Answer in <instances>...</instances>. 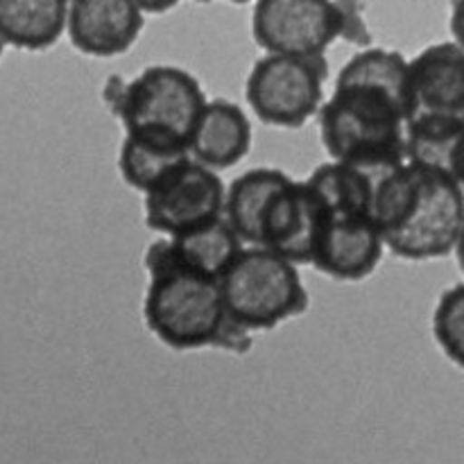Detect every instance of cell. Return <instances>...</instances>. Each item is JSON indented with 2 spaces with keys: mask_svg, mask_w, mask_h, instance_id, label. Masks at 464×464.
Returning <instances> with one entry per match:
<instances>
[{
  "mask_svg": "<svg viewBox=\"0 0 464 464\" xmlns=\"http://www.w3.org/2000/svg\"><path fill=\"white\" fill-rule=\"evenodd\" d=\"M195 3H202V5H207V3H211V0H195Z\"/></svg>",
  "mask_w": 464,
  "mask_h": 464,
  "instance_id": "484cf974",
  "label": "cell"
},
{
  "mask_svg": "<svg viewBox=\"0 0 464 464\" xmlns=\"http://www.w3.org/2000/svg\"><path fill=\"white\" fill-rule=\"evenodd\" d=\"M451 175L456 177L458 181H460V186L464 188V136L460 140V145H458V152H456V159H453V168H451Z\"/></svg>",
  "mask_w": 464,
  "mask_h": 464,
  "instance_id": "7402d4cb",
  "label": "cell"
},
{
  "mask_svg": "<svg viewBox=\"0 0 464 464\" xmlns=\"http://www.w3.org/2000/svg\"><path fill=\"white\" fill-rule=\"evenodd\" d=\"M243 249L245 243L222 216L208 225L154 240L145 252L143 266L148 272L177 267L220 281Z\"/></svg>",
  "mask_w": 464,
  "mask_h": 464,
  "instance_id": "8fae6325",
  "label": "cell"
},
{
  "mask_svg": "<svg viewBox=\"0 0 464 464\" xmlns=\"http://www.w3.org/2000/svg\"><path fill=\"white\" fill-rule=\"evenodd\" d=\"M372 213L394 256L435 261L456 252L464 227V188L449 172L403 161L376 175Z\"/></svg>",
  "mask_w": 464,
  "mask_h": 464,
  "instance_id": "7a4b0ae2",
  "label": "cell"
},
{
  "mask_svg": "<svg viewBox=\"0 0 464 464\" xmlns=\"http://www.w3.org/2000/svg\"><path fill=\"white\" fill-rule=\"evenodd\" d=\"M125 131H154L188 143L207 104L202 84L179 66H148L109 98Z\"/></svg>",
  "mask_w": 464,
  "mask_h": 464,
  "instance_id": "5b68a950",
  "label": "cell"
},
{
  "mask_svg": "<svg viewBox=\"0 0 464 464\" xmlns=\"http://www.w3.org/2000/svg\"><path fill=\"white\" fill-rule=\"evenodd\" d=\"M383 252V236L372 213L324 211L311 266L329 279L362 281L379 267Z\"/></svg>",
  "mask_w": 464,
  "mask_h": 464,
  "instance_id": "9c48e42d",
  "label": "cell"
},
{
  "mask_svg": "<svg viewBox=\"0 0 464 464\" xmlns=\"http://www.w3.org/2000/svg\"><path fill=\"white\" fill-rule=\"evenodd\" d=\"M464 136V118L456 116H421L406 122V157L408 161L438 168L451 175L453 159Z\"/></svg>",
  "mask_w": 464,
  "mask_h": 464,
  "instance_id": "ac0fdd59",
  "label": "cell"
},
{
  "mask_svg": "<svg viewBox=\"0 0 464 464\" xmlns=\"http://www.w3.org/2000/svg\"><path fill=\"white\" fill-rule=\"evenodd\" d=\"M433 338L444 356L464 370V284L440 295L433 311Z\"/></svg>",
  "mask_w": 464,
  "mask_h": 464,
  "instance_id": "d6986e66",
  "label": "cell"
},
{
  "mask_svg": "<svg viewBox=\"0 0 464 464\" xmlns=\"http://www.w3.org/2000/svg\"><path fill=\"white\" fill-rule=\"evenodd\" d=\"M411 62L397 50L362 48L340 68L320 107V139L334 161L381 175L406 157Z\"/></svg>",
  "mask_w": 464,
  "mask_h": 464,
  "instance_id": "6da1fadb",
  "label": "cell"
},
{
  "mask_svg": "<svg viewBox=\"0 0 464 464\" xmlns=\"http://www.w3.org/2000/svg\"><path fill=\"white\" fill-rule=\"evenodd\" d=\"M145 14L134 0H71L66 34L77 53L118 57L140 36Z\"/></svg>",
  "mask_w": 464,
  "mask_h": 464,
  "instance_id": "7c38bea8",
  "label": "cell"
},
{
  "mask_svg": "<svg viewBox=\"0 0 464 464\" xmlns=\"http://www.w3.org/2000/svg\"><path fill=\"white\" fill-rule=\"evenodd\" d=\"M143 198L145 225L161 236H175L225 216L227 188L216 170L190 157Z\"/></svg>",
  "mask_w": 464,
  "mask_h": 464,
  "instance_id": "ba28073f",
  "label": "cell"
},
{
  "mask_svg": "<svg viewBox=\"0 0 464 464\" xmlns=\"http://www.w3.org/2000/svg\"><path fill=\"white\" fill-rule=\"evenodd\" d=\"M252 150V122L240 104L227 98L207 100L190 134V157L220 172L243 161Z\"/></svg>",
  "mask_w": 464,
  "mask_h": 464,
  "instance_id": "5bb4252c",
  "label": "cell"
},
{
  "mask_svg": "<svg viewBox=\"0 0 464 464\" xmlns=\"http://www.w3.org/2000/svg\"><path fill=\"white\" fill-rule=\"evenodd\" d=\"M3 50H5V44H3V39H0V57H3Z\"/></svg>",
  "mask_w": 464,
  "mask_h": 464,
  "instance_id": "d4e9b609",
  "label": "cell"
},
{
  "mask_svg": "<svg viewBox=\"0 0 464 464\" xmlns=\"http://www.w3.org/2000/svg\"><path fill=\"white\" fill-rule=\"evenodd\" d=\"M252 36L266 53L320 57L347 39L344 0H254Z\"/></svg>",
  "mask_w": 464,
  "mask_h": 464,
  "instance_id": "52a82bcc",
  "label": "cell"
},
{
  "mask_svg": "<svg viewBox=\"0 0 464 464\" xmlns=\"http://www.w3.org/2000/svg\"><path fill=\"white\" fill-rule=\"evenodd\" d=\"M464 118V48L456 41L426 45L411 59V116Z\"/></svg>",
  "mask_w": 464,
  "mask_h": 464,
  "instance_id": "4fadbf2b",
  "label": "cell"
},
{
  "mask_svg": "<svg viewBox=\"0 0 464 464\" xmlns=\"http://www.w3.org/2000/svg\"><path fill=\"white\" fill-rule=\"evenodd\" d=\"M188 159L190 148L186 140L154 131H125L118 170L127 186L145 195Z\"/></svg>",
  "mask_w": 464,
  "mask_h": 464,
  "instance_id": "9a60e30c",
  "label": "cell"
},
{
  "mask_svg": "<svg viewBox=\"0 0 464 464\" xmlns=\"http://www.w3.org/2000/svg\"><path fill=\"white\" fill-rule=\"evenodd\" d=\"M456 256H458V263H460V267L464 272V227H462L460 240H458V245H456Z\"/></svg>",
  "mask_w": 464,
  "mask_h": 464,
  "instance_id": "603a6c76",
  "label": "cell"
},
{
  "mask_svg": "<svg viewBox=\"0 0 464 464\" xmlns=\"http://www.w3.org/2000/svg\"><path fill=\"white\" fill-rule=\"evenodd\" d=\"M71 0H0V39L18 50H48L62 39Z\"/></svg>",
  "mask_w": 464,
  "mask_h": 464,
  "instance_id": "2e32d148",
  "label": "cell"
},
{
  "mask_svg": "<svg viewBox=\"0 0 464 464\" xmlns=\"http://www.w3.org/2000/svg\"><path fill=\"white\" fill-rule=\"evenodd\" d=\"M279 168H252L231 181L227 188L225 218L245 245H256V231L267 199L288 179Z\"/></svg>",
  "mask_w": 464,
  "mask_h": 464,
  "instance_id": "e0dca14e",
  "label": "cell"
},
{
  "mask_svg": "<svg viewBox=\"0 0 464 464\" xmlns=\"http://www.w3.org/2000/svg\"><path fill=\"white\" fill-rule=\"evenodd\" d=\"M220 290L231 320L247 334L276 329L308 311L297 263L258 245L238 254L220 279Z\"/></svg>",
  "mask_w": 464,
  "mask_h": 464,
  "instance_id": "277c9868",
  "label": "cell"
},
{
  "mask_svg": "<svg viewBox=\"0 0 464 464\" xmlns=\"http://www.w3.org/2000/svg\"><path fill=\"white\" fill-rule=\"evenodd\" d=\"M322 218L324 211L308 181L288 177L263 208L256 245L290 258L297 266H311Z\"/></svg>",
  "mask_w": 464,
  "mask_h": 464,
  "instance_id": "30bf717a",
  "label": "cell"
},
{
  "mask_svg": "<svg viewBox=\"0 0 464 464\" xmlns=\"http://www.w3.org/2000/svg\"><path fill=\"white\" fill-rule=\"evenodd\" d=\"M143 317L154 338L175 352L218 347L243 356L252 340L231 320L220 281L193 272L161 267L148 272Z\"/></svg>",
  "mask_w": 464,
  "mask_h": 464,
  "instance_id": "3957f363",
  "label": "cell"
},
{
  "mask_svg": "<svg viewBox=\"0 0 464 464\" xmlns=\"http://www.w3.org/2000/svg\"><path fill=\"white\" fill-rule=\"evenodd\" d=\"M227 3H234V5H247V3H254V0H227Z\"/></svg>",
  "mask_w": 464,
  "mask_h": 464,
  "instance_id": "cb8c5ba5",
  "label": "cell"
},
{
  "mask_svg": "<svg viewBox=\"0 0 464 464\" xmlns=\"http://www.w3.org/2000/svg\"><path fill=\"white\" fill-rule=\"evenodd\" d=\"M134 3L139 5L143 14H166L172 7H177L181 0H134Z\"/></svg>",
  "mask_w": 464,
  "mask_h": 464,
  "instance_id": "44dd1931",
  "label": "cell"
},
{
  "mask_svg": "<svg viewBox=\"0 0 464 464\" xmlns=\"http://www.w3.org/2000/svg\"><path fill=\"white\" fill-rule=\"evenodd\" d=\"M449 30H451L453 41L464 48V0H453L451 16H449Z\"/></svg>",
  "mask_w": 464,
  "mask_h": 464,
  "instance_id": "ffe728a7",
  "label": "cell"
},
{
  "mask_svg": "<svg viewBox=\"0 0 464 464\" xmlns=\"http://www.w3.org/2000/svg\"><path fill=\"white\" fill-rule=\"evenodd\" d=\"M326 75L329 62L324 54L266 53L249 71L245 100L266 125L297 130L320 113Z\"/></svg>",
  "mask_w": 464,
  "mask_h": 464,
  "instance_id": "8992f818",
  "label": "cell"
}]
</instances>
